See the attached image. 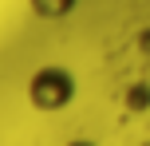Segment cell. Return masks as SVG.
Here are the masks:
<instances>
[{"label":"cell","mask_w":150,"mask_h":146,"mask_svg":"<svg viewBox=\"0 0 150 146\" xmlns=\"http://www.w3.org/2000/svg\"><path fill=\"white\" fill-rule=\"evenodd\" d=\"M75 99V75L63 63H40L28 75V103L44 115H55Z\"/></svg>","instance_id":"cell-1"},{"label":"cell","mask_w":150,"mask_h":146,"mask_svg":"<svg viewBox=\"0 0 150 146\" xmlns=\"http://www.w3.org/2000/svg\"><path fill=\"white\" fill-rule=\"evenodd\" d=\"M28 8L40 20H63V16H71L75 0H28Z\"/></svg>","instance_id":"cell-2"},{"label":"cell","mask_w":150,"mask_h":146,"mask_svg":"<svg viewBox=\"0 0 150 146\" xmlns=\"http://www.w3.org/2000/svg\"><path fill=\"white\" fill-rule=\"evenodd\" d=\"M67 146H91V142H67Z\"/></svg>","instance_id":"cell-3"}]
</instances>
